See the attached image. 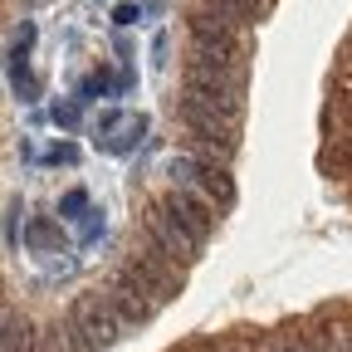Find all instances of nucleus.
<instances>
[{
  "mask_svg": "<svg viewBox=\"0 0 352 352\" xmlns=\"http://www.w3.org/2000/svg\"><path fill=\"white\" fill-rule=\"evenodd\" d=\"M162 201H166L176 215H182V220H186V226H191L201 240H210V235H215L220 210H215L206 196H196V191H186V186H166V191H162Z\"/></svg>",
  "mask_w": 352,
  "mask_h": 352,
  "instance_id": "10",
  "label": "nucleus"
},
{
  "mask_svg": "<svg viewBox=\"0 0 352 352\" xmlns=\"http://www.w3.org/2000/svg\"><path fill=\"white\" fill-rule=\"evenodd\" d=\"M98 235H103V210L94 206V210L83 215V240H98Z\"/></svg>",
  "mask_w": 352,
  "mask_h": 352,
  "instance_id": "27",
  "label": "nucleus"
},
{
  "mask_svg": "<svg viewBox=\"0 0 352 352\" xmlns=\"http://www.w3.org/2000/svg\"><path fill=\"white\" fill-rule=\"evenodd\" d=\"M98 294L108 298V308L127 323V328H147L157 314H162V298L152 294V289H142L138 279H132L122 264H113V270L103 274V284H98Z\"/></svg>",
  "mask_w": 352,
  "mask_h": 352,
  "instance_id": "6",
  "label": "nucleus"
},
{
  "mask_svg": "<svg viewBox=\"0 0 352 352\" xmlns=\"http://www.w3.org/2000/svg\"><path fill=\"white\" fill-rule=\"evenodd\" d=\"M182 152H191V157H210V162H220V166H230L235 157H240V138H220V132H182Z\"/></svg>",
  "mask_w": 352,
  "mask_h": 352,
  "instance_id": "12",
  "label": "nucleus"
},
{
  "mask_svg": "<svg viewBox=\"0 0 352 352\" xmlns=\"http://www.w3.org/2000/svg\"><path fill=\"white\" fill-rule=\"evenodd\" d=\"M259 6H264V10H274V0H259Z\"/></svg>",
  "mask_w": 352,
  "mask_h": 352,
  "instance_id": "30",
  "label": "nucleus"
},
{
  "mask_svg": "<svg viewBox=\"0 0 352 352\" xmlns=\"http://www.w3.org/2000/svg\"><path fill=\"white\" fill-rule=\"evenodd\" d=\"M142 132H147V118H142V113H127V122L113 132V138H98V147L113 152V157H127V152H138Z\"/></svg>",
  "mask_w": 352,
  "mask_h": 352,
  "instance_id": "14",
  "label": "nucleus"
},
{
  "mask_svg": "<svg viewBox=\"0 0 352 352\" xmlns=\"http://www.w3.org/2000/svg\"><path fill=\"white\" fill-rule=\"evenodd\" d=\"M142 20V6H138V0H122V6H113V25H138Z\"/></svg>",
  "mask_w": 352,
  "mask_h": 352,
  "instance_id": "25",
  "label": "nucleus"
},
{
  "mask_svg": "<svg viewBox=\"0 0 352 352\" xmlns=\"http://www.w3.org/2000/svg\"><path fill=\"white\" fill-rule=\"evenodd\" d=\"M259 352H333L328 318H298L289 328L259 333Z\"/></svg>",
  "mask_w": 352,
  "mask_h": 352,
  "instance_id": "9",
  "label": "nucleus"
},
{
  "mask_svg": "<svg viewBox=\"0 0 352 352\" xmlns=\"http://www.w3.org/2000/svg\"><path fill=\"white\" fill-rule=\"evenodd\" d=\"M39 352H83V347L74 342V328L64 318H54V323L39 328Z\"/></svg>",
  "mask_w": 352,
  "mask_h": 352,
  "instance_id": "18",
  "label": "nucleus"
},
{
  "mask_svg": "<svg viewBox=\"0 0 352 352\" xmlns=\"http://www.w3.org/2000/svg\"><path fill=\"white\" fill-rule=\"evenodd\" d=\"M142 230H147V235H157V240H162L176 259L186 264V270L201 259V245H206V240H201V235H196V230L186 226V220L176 215L166 201H162V196H152V201L142 206Z\"/></svg>",
  "mask_w": 352,
  "mask_h": 352,
  "instance_id": "8",
  "label": "nucleus"
},
{
  "mask_svg": "<svg viewBox=\"0 0 352 352\" xmlns=\"http://www.w3.org/2000/svg\"><path fill=\"white\" fill-rule=\"evenodd\" d=\"M152 54H157V69H166V54H171V44H166V34H157V44H152Z\"/></svg>",
  "mask_w": 352,
  "mask_h": 352,
  "instance_id": "29",
  "label": "nucleus"
},
{
  "mask_svg": "<svg viewBox=\"0 0 352 352\" xmlns=\"http://www.w3.org/2000/svg\"><path fill=\"white\" fill-rule=\"evenodd\" d=\"M30 44H34V25H20L10 54H6V74H10V88H15L20 103H34V98H39V83H34V74H30Z\"/></svg>",
  "mask_w": 352,
  "mask_h": 352,
  "instance_id": "11",
  "label": "nucleus"
},
{
  "mask_svg": "<svg viewBox=\"0 0 352 352\" xmlns=\"http://www.w3.org/2000/svg\"><path fill=\"white\" fill-rule=\"evenodd\" d=\"M20 245V196H10V206H6V250H15Z\"/></svg>",
  "mask_w": 352,
  "mask_h": 352,
  "instance_id": "21",
  "label": "nucleus"
},
{
  "mask_svg": "<svg viewBox=\"0 0 352 352\" xmlns=\"http://www.w3.org/2000/svg\"><path fill=\"white\" fill-rule=\"evenodd\" d=\"M220 347L215 352H259V338H250V333H235V338H215Z\"/></svg>",
  "mask_w": 352,
  "mask_h": 352,
  "instance_id": "22",
  "label": "nucleus"
},
{
  "mask_svg": "<svg viewBox=\"0 0 352 352\" xmlns=\"http://www.w3.org/2000/svg\"><path fill=\"white\" fill-rule=\"evenodd\" d=\"M64 323L74 328V342L83 347V352H113L118 342H122V333H132L113 308H108V298L98 294V289H88V294H78L69 308H64Z\"/></svg>",
  "mask_w": 352,
  "mask_h": 352,
  "instance_id": "3",
  "label": "nucleus"
},
{
  "mask_svg": "<svg viewBox=\"0 0 352 352\" xmlns=\"http://www.w3.org/2000/svg\"><path fill=\"white\" fill-rule=\"evenodd\" d=\"M78 108H83V103L74 98V103H59V108H50V118H54L59 127H74V122H78Z\"/></svg>",
  "mask_w": 352,
  "mask_h": 352,
  "instance_id": "26",
  "label": "nucleus"
},
{
  "mask_svg": "<svg viewBox=\"0 0 352 352\" xmlns=\"http://www.w3.org/2000/svg\"><path fill=\"white\" fill-rule=\"evenodd\" d=\"M162 171L171 176V186H186V191L206 196L215 210H230V206H235V176H230V166H220V162H210V157L176 152V157L162 162Z\"/></svg>",
  "mask_w": 352,
  "mask_h": 352,
  "instance_id": "4",
  "label": "nucleus"
},
{
  "mask_svg": "<svg viewBox=\"0 0 352 352\" xmlns=\"http://www.w3.org/2000/svg\"><path fill=\"white\" fill-rule=\"evenodd\" d=\"M25 245H30V254H64L69 250V235H64V226L59 220H50V215H34L30 220V230H25Z\"/></svg>",
  "mask_w": 352,
  "mask_h": 352,
  "instance_id": "13",
  "label": "nucleus"
},
{
  "mask_svg": "<svg viewBox=\"0 0 352 352\" xmlns=\"http://www.w3.org/2000/svg\"><path fill=\"white\" fill-rule=\"evenodd\" d=\"M245 122V98H226V94H201V88H176V127L182 132H220L235 138Z\"/></svg>",
  "mask_w": 352,
  "mask_h": 352,
  "instance_id": "2",
  "label": "nucleus"
},
{
  "mask_svg": "<svg viewBox=\"0 0 352 352\" xmlns=\"http://www.w3.org/2000/svg\"><path fill=\"white\" fill-rule=\"evenodd\" d=\"M44 162H50V166H74V162H78V147H74V142H59V147L44 152Z\"/></svg>",
  "mask_w": 352,
  "mask_h": 352,
  "instance_id": "24",
  "label": "nucleus"
},
{
  "mask_svg": "<svg viewBox=\"0 0 352 352\" xmlns=\"http://www.w3.org/2000/svg\"><path fill=\"white\" fill-rule=\"evenodd\" d=\"M118 83H122V78H113V69H108V64H103V69H94V74H88V78L78 83V103L88 108L94 98H103L108 88H118Z\"/></svg>",
  "mask_w": 352,
  "mask_h": 352,
  "instance_id": "19",
  "label": "nucleus"
},
{
  "mask_svg": "<svg viewBox=\"0 0 352 352\" xmlns=\"http://www.w3.org/2000/svg\"><path fill=\"white\" fill-rule=\"evenodd\" d=\"M186 34H191L196 50L226 54V59H245V50H250V30L226 20V15H215V10H206L201 0H196V10L186 15Z\"/></svg>",
  "mask_w": 352,
  "mask_h": 352,
  "instance_id": "7",
  "label": "nucleus"
},
{
  "mask_svg": "<svg viewBox=\"0 0 352 352\" xmlns=\"http://www.w3.org/2000/svg\"><path fill=\"white\" fill-rule=\"evenodd\" d=\"M342 132H352V83L338 78L333 98H328V138H342Z\"/></svg>",
  "mask_w": 352,
  "mask_h": 352,
  "instance_id": "15",
  "label": "nucleus"
},
{
  "mask_svg": "<svg viewBox=\"0 0 352 352\" xmlns=\"http://www.w3.org/2000/svg\"><path fill=\"white\" fill-rule=\"evenodd\" d=\"M201 6L215 10V15H226V20H235V25H245V30L259 25L264 15H270V10L259 6V0H201Z\"/></svg>",
  "mask_w": 352,
  "mask_h": 352,
  "instance_id": "16",
  "label": "nucleus"
},
{
  "mask_svg": "<svg viewBox=\"0 0 352 352\" xmlns=\"http://www.w3.org/2000/svg\"><path fill=\"white\" fill-rule=\"evenodd\" d=\"M6 352H39V328L25 314H6Z\"/></svg>",
  "mask_w": 352,
  "mask_h": 352,
  "instance_id": "17",
  "label": "nucleus"
},
{
  "mask_svg": "<svg viewBox=\"0 0 352 352\" xmlns=\"http://www.w3.org/2000/svg\"><path fill=\"white\" fill-rule=\"evenodd\" d=\"M182 83L201 88V94H226V98H245L250 88V69L245 59H226V54H210V50H186L182 59Z\"/></svg>",
  "mask_w": 352,
  "mask_h": 352,
  "instance_id": "5",
  "label": "nucleus"
},
{
  "mask_svg": "<svg viewBox=\"0 0 352 352\" xmlns=\"http://www.w3.org/2000/svg\"><path fill=\"white\" fill-rule=\"evenodd\" d=\"M78 210H94V206H88V191H69V196L59 201V215H64V220H78Z\"/></svg>",
  "mask_w": 352,
  "mask_h": 352,
  "instance_id": "23",
  "label": "nucleus"
},
{
  "mask_svg": "<svg viewBox=\"0 0 352 352\" xmlns=\"http://www.w3.org/2000/svg\"><path fill=\"white\" fill-rule=\"evenodd\" d=\"M328 333H333V352H352V318L333 314L328 318Z\"/></svg>",
  "mask_w": 352,
  "mask_h": 352,
  "instance_id": "20",
  "label": "nucleus"
},
{
  "mask_svg": "<svg viewBox=\"0 0 352 352\" xmlns=\"http://www.w3.org/2000/svg\"><path fill=\"white\" fill-rule=\"evenodd\" d=\"M338 78H347V83H352V34L342 39V50H338Z\"/></svg>",
  "mask_w": 352,
  "mask_h": 352,
  "instance_id": "28",
  "label": "nucleus"
},
{
  "mask_svg": "<svg viewBox=\"0 0 352 352\" xmlns=\"http://www.w3.org/2000/svg\"><path fill=\"white\" fill-rule=\"evenodd\" d=\"M118 264H122V270H127L132 279H138L142 289H152L162 303H171L176 294L186 289V264L176 259V254H171L157 235H147L142 226H138V235H132V240L122 245Z\"/></svg>",
  "mask_w": 352,
  "mask_h": 352,
  "instance_id": "1",
  "label": "nucleus"
}]
</instances>
